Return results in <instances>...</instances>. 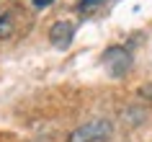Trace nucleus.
Here are the masks:
<instances>
[{
  "instance_id": "f257e3e1",
  "label": "nucleus",
  "mask_w": 152,
  "mask_h": 142,
  "mask_svg": "<svg viewBox=\"0 0 152 142\" xmlns=\"http://www.w3.org/2000/svg\"><path fill=\"white\" fill-rule=\"evenodd\" d=\"M111 134H113V121L108 116H96L85 124H80L77 129H72L67 142H103Z\"/></svg>"
},
{
  "instance_id": "f03ea898",
  "label": "nucleus",
  "mask_w": 152,
  "mask_h": 142,
  "mask_svg": "<svg viewBox=\"0 0 152 142\" xmlns=\"http://www.w3.org/2000/svg\"><path fill=\"white\" fill-rule=\"evenodd\" d=\"M132 62H134L132 60V52H126L124 47H108L103 52V65L113 78H124L132 70Z\"/></svg>"
},
{
  "instance_id": "7ed1b4c3",
  "label": "nucleus",
  "mask_w": 152,
  "mask_h": 142,
  "mask_svg": "<svg viewBox=\"0 0 152 142\" xmlns=\"http://www.w3.org/2000/svg\"><path fill=\"white\" fill-rule=\"evenodd\" d=\"M72 39H75V26L70 21H57V24H52V29H49V41L54 47L67 49L72 44Z\"/></svg>"
},
{
  "instance_id": "20e7f679",
  "label": "nucleus",
  "mask_w": 152,
  "mask_h": 142,
  "mask_svg": "<svg viewBox=\"0 0 152 142\" xmlns=\"http://www.w3.org/2000/svg\"><path fill=\"white\" fill-rule=\"evenodd\" d=\"M18 24H16V13L10 8H0V41L3 39H10L16 34Z\"/></svg>"
},
{
  "instance_id": "39448f33",
  "label": "nucleus",
  "mask_w": 152,
  "mask_h": 142,
  "mask_svg": "<svg viewBox=\"0 0 152 142\" xmlns=\"http://www.w3.org/2000/svg\"><path fill=\"white\" fill-rule=\"evenodd\" d=\"M106 0H77V5L75 10H80V13H88V10H96L98 5H103Z\"/></svg>"
},
{
  "instance_id": "423d86ee",
  "label": "nucleus",
  "mask_w": 152,
  "mask_h": 142,
  "mask_svg": "<svg viewBox=\"0 0 152 142\" xmlns=\"http://www.w3.org/2000/svg\"><path fill=\"white\" fill-rule=\"evenodd\" d=\"M137 93L142 96V98H147V101H152V80H150V83H144V85H139V88H137Z\"/></svg>"
},
{
  "instance_id": "0eeeda50",
  "label": "nucleus",
  "mask_w": 152,
  "mask_h": 142,
  "mask_svg": "<svg viewBox=\"0 0 152 142\" xmlns=\"http://www.w3.org/2000/svg\"><path fill=\"white\" fill-rule=\"evenodd\" d=\"M34 3V8H47L49 3H54V0H31Z\"/></svg>"
}]
</instances>
